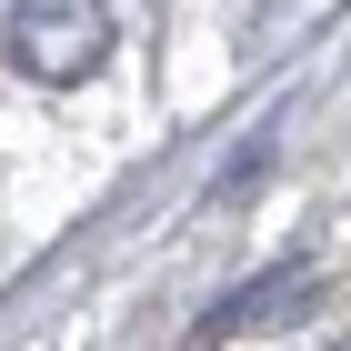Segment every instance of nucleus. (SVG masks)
Wrapping results in <instances>:
<instances>
[{
  "label": "nucleus",
  "instance_id": "obj_1",
  "mask_svg": "<svg viewBox=\"0 0 351 351\" xmlns=\"http://www.w3.org/2000/svg\"><path fill=\"white\" fill-rule=\"evenodd\" d=\"M0 40L30 81H90L110 60V0H10Z\"/></svg>",
  "mask_w": 351,
  "mask_h": 351
},
{
  "label": "nucleus",
  "instance_id": "obj_2",
  "mask_svg": "<svg viewBox=\"0 0 351 351\" xmlns=\"http://www.w3.org/2000/svg\"><path fill=\"white\" fill-rule=\"evenodd\" d=\"M301 291H311V271L281 261V271H261L251 291H231L221 311H201V331H191V341H241V331H271V322H291V311H301Z\"/></svg>",
  "mask_w": 351,
  "mask_h": 351
}]
</instances>
